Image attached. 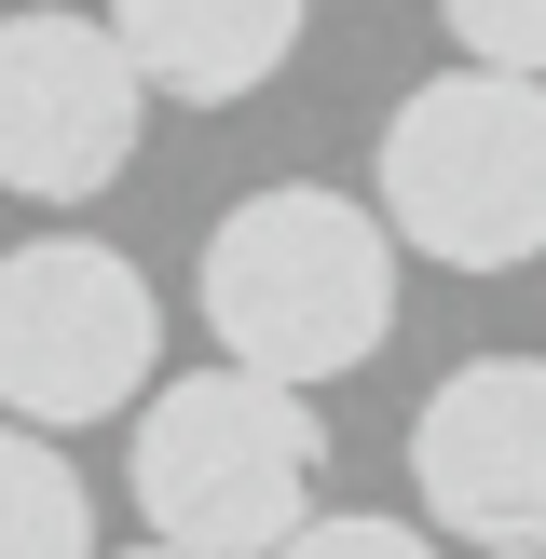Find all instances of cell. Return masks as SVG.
I'll return each mask as SVG.
<instances>
[{
    "mask_svg": "<svg viewBox=\"0 0 546 559\" xmlns=\"http://www.w3.org/2000/svg\"><path fill=\"white\" fill-rule=\"evenodd\" d=\"M205 328L260 382H342L396 328V218H369L328 178H273L205 233Z\"/></svg>",
    "mask_w": 546,
    "mask_h": 559,
    "instance_id": "cell-1",
    "label": "cell"
},
{
    "mask_svg": "<svg viewBox=\"0 0 546 559\" xmlns=\"http://www.w3.org/2000/svg\"><path fill=\"white\" fill-rule=\"evenodd\" d=\"M136 519L151 546H191V559H287L314 533V478H328V424L300 382H260V369H191V382H151L136 409Z\"/></svg>",
    "mask_w": 546,
    "mask_h": 559,
    "instance_id": "cell-2",
    "label": "cell"
},
{
    "mask_svg": "<svg viewBox=\"0 0 546 559\" xmlns=\"http://www.w3.org/2000/svg\"><path fill=\"white\" fill-rule=\"evenodd\" d=\"M382 218L437 273H519L546 260V82L519 69H437L382 123Z\"/></svg>",
    "mask_w": 546,
    "mask_h": 559,
    "instance_id": "cell-3",
    "label": "cell"
},
{
    "mask_svg": "<svg viewBox=\"0 0 546 559\" xmlns=\"http://www.w3.org/2000/svg\"><path fill=\"white\" fill-rule=\"evenodd\" d=\"M151 273L96 233H27L0 246V424H109L151 396Z\"/></svg>",
    "mask_w": 546,
    "mask_h": 559,
    "instance_id": "cell-4",
    "label": "cell"
},
{
    "mask_svg": "<svg viewBox=\"0 0 546 559\" xmlns=\"http://www.w3.org/2000/svg\"><path fill=\"white\" fill-rule=\"evenodd\" d=\"M151 82L109 14H0V191L14 205H96L136 164Z\"/></svg>",
    "mask_w": 546,
    "mask_h": 559,
    "instance_id": "cell-5",
    "label": "cell"
},
{
    "mask_svg": "<svg viewBox=\"0 0 546 559\" xmlns=\"http://www.w3.org/2000/svg\"><path fill=\"white\" fill-rule=\"evenodd\" d=\"M410 491L437 533L546 559V355H464L410 409Z\"/></svg>",
    "mask_w": 546,
    "mask_h": 559,
    "instance_id": "cell-6",
    "label": "cell"
},
{
    "mask_svg": "<svg viewBox=\"0 0 546 559\" xmlns=\"http://www.w3.org/2000/svg\"><path fill=\"white\" fill-rule=\"evenodd\" d=\"M136 82L178 109H233L300 55V0H109Z\"/></svg>",
    "mask_w": 546,
    "mask_h": 559,
    "instance_id": "cell-7",
    "label": "cell"
},
{
    "mask_svg": "<svg viewBox=\"0 0 546 559\" xmlns=\"http://www.w3.org/2000/svg\"><path fill=\"white\" fill-rule=\"evenodd\" d=\"M0 559H96V506L41 424H0Z\"/></svg>",
    "mask_w": 546,
    "mask_h": 559,
    "instance_id": "cell-8",
    "label": "cell"
},
{
    "mask_svg": "<svg viewBox=\"0 0 546 559\" xmlns=\"http://www.w3.org/2000/svg\"><path fill=\"white\" fill-rule=\"evenodd\" d=\"M437 14H451L464 69H519V82H546V0H437Z\"/></svg>",
    "mask_w": 546,
    "mask_h": 559,
    "instance_id": "cell-9",
    "label": "cell"
},
{
    "mask_svg": "<svg viewBox=\"0 0 546 559\" xmlns=\"http://www.w3.org/2000/svg\"><path fill=\"white\" fill-rule=\"evenodd\" d=\"M287 559H437V533H410V519H314Z\"/></svg>",
    "mask_w": 546,
    "mask_h": 559,
    "instance_id": "cell-10",
    "label": "cell"
},
{
    "mask_svg": "<svg viewBox=\"0 0 546 559\" xmlns=\"http://www.w3.org/2000/svg\"><path fill=\"white\" fill-rule=\"evenodd\" d=\"M109 559H191V546H109Z\"/></svg>",
    "mask_w": 546,
    "mask_h": 559,
    "instance_id": "cell-11",
    "label": "cell"
}]
</instances>
